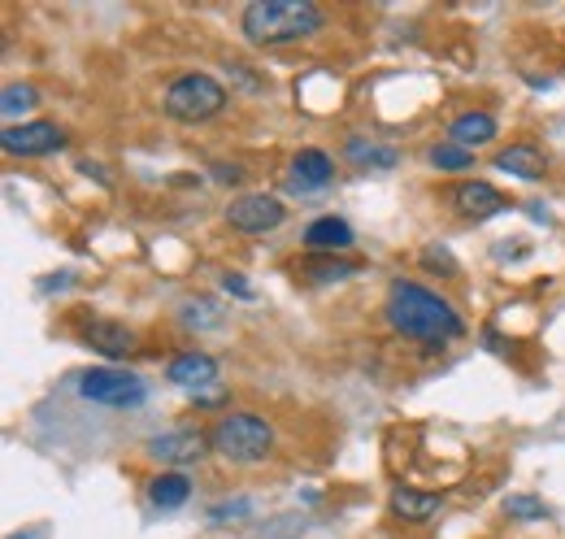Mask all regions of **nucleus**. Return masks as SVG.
<instances>
[{"label":"nucleus","mask_w":565,"mask_h":539,"mask_svg":"<svg viewBox=\"0 0 565 539\" xmlns=\"http://www.w3.org/2000/svg\"><path fill=\"white\" fill-rule=\"evenodd\" d=\"M387 509H392V518H401V522H409V527H423V522H430V518L444 509V492L392 487V496H387Z\"/></svg>","instance_id":"2eb2a0df"},{"label":"nucleus","mask_w":565,"mask_h":539,"mask_svg":"<svg viewBox=\"0 0 565 539\" xmlns=\"http://www.w3.org/2000/svg\"><path fill=\"white\" fill-rule=\"evenodd\" d=\"M492 166L500 170V175L522 179V183H540V179L548 175V157H544V148H535L531 139H518V144L500 148V152L492 157Z\"/></svg>","instance_id":"ddd939ff"},{"label":"nucleus","mask_w":565,"mask_h":539,"mask_svg":"<svg viewBox=\"0 0 565 539\" xmlns=\"http://www.w3.org/2000/svg\"><path fill=\"white\" fill-rule=\"evenodd\" d=\"M148 500H152L161 514L183 509V505L192 500V478H188L183 471H161L152 483H148Z\"/></svg>","instance_id":"6ab92c4d"},{"label":"nucleus","mask_w":565,"mask_h":539,"mask_svg":"<svg viewBox=\"0 0 565 539\" xmlns=\"http://www.w3.org/2000/svg\"><path fill=\"white\" fill-rule=\"evenodd\" d=\"M361 270H365V262H356V257H313V253H305L296 262V278H305V283H344V278H356Z\"/></svg>","instance_id":"dca6fc26"},{"label":"nucleus","mask_w":565,"mask_h":539,"mask_svg":"<svg viewBox=\"0 0 565 539\" xmlns=\"http://www.w3.org/2000/svg\"><path fill=\"white\" fill-rule=\"evenodd\" d=\"M226 388L222 383H210V388H201V392H192V404H201V409H222L226 404Z\"/></svg>","instance_id":"cd10ccee"},{"label":"nucleus","mask_w":565,"mask_h":539,"mask_svg":"<svg viewBox=\"0 0 565 539\" xmlns=\"http://www.w3.org/2000/svg\"><path fill=\"white\" fill-rule=\"evenodd\" d=\"M383 314H387V327H392L396 336L418 339V344H439V348H444V344L466 336L461 314H457L439 292H430V287L414 283V278H396V283L387 287Z\"/></svg>","instance_id":"f257e3e1"},{"label":"nucleus","mask_w":565,"mask_h":539,"mask_svg":"<svg viewBox=\"0 0 565 539\" xmlns=\"http://www.w3.org/2000/svg\"><path fill=\"white\" fill-rule=\"evenodd\" d=\"M335 179V161L322 152V148H300L291 161H287V175H282V188L291 197H313L322 188H331Z\"/></svg>","instance_id":"9d476101"},{"label":"nucleus","mask_w":565,"mask_h":539,"mask_svg":"<svg viewBox=\"0 0 565 539\" xmlns=\"http://www.w3.org/2000/svg\"><path fill=\"white\" fill-rule=\"evenodd\" d=\"M78 344L92 348L105 361H122V357H131L140 348L136 331L127 323H118V318H83L78 323Z\"/></svg>","instance_id":"1a4fd4ad"},{"label":"nucleus","mask_w":565,"mask_h":539,"mask_svg":"<svg viewBox=\"0 0 565 539\" xmlns=\"http://www.w3.org/2000/svg\"><path fill=\"white\" fill-rule=\"evenodd\" d=\"M253 509H257V505H253L248 496H235V500H217V505H210L205 518H210L213 527H231V522H248Z\"/></svg>","instance_id":"393cba45"},{"label":"nucleus","mask_w":565,"mask_h":539,"mask_svg":"<svg viewBox=\"0 0 565 539\" xmlns=\"http://www.w3.org/2000/svg\"><path fill=\"white\" fill-rule=\"evenodd\" d=\"M35 105H40V87H31V83H9L0 92V114L9 118V127H13L18 114H31Z\"/></svg>","instance_id":"4be33fe9"},{"label":"nucleus","mask_w":565,"mask_h":539,"mask_svg":"<svg viewBox=\"0 0 565 539\" xmlns=\"http://www.w3.org/2000/svg\"><path fill=\"white\" fill-rule=\"evenodd\" d=\"M327 27V13L313 0H253L239 13V31L253 49L305 44Z\"/></svg>","instance_id":"f03ea898"},{"label":"nucleus","mask_w":565,"mask_h":539,"mask_svg":"<svg viewBox=\"0 0 565 539\" xmlns=\"http://www.w3.org/2000/svg\"><path fill=\"white\" fill-rule=\"evenodd\" d=\"M0 148H4L9 157H53V152L66 148V131H62L57 123H44V118H35V123H13V127L0 131Z\"/></svg>","instance_id":"6e6552de"},{"label":"nucleus","mask_w":565,"mask_h":539,"mask_svg":"<svg viewBox=\"0 0 565 539\" xmlns=\"http://www.w3.org/2000/svg\"><path fill=\"white\" fill-rule=\"evenodd\" d=\"M222 292L235 296V300H248V305L257 300V287H248V278H244L239 270H226V274H222Z\"/></svg>","instance_id":"a878e982"},{"label":"nucleus","mask_w":565,"mask_h":539,"mask_svg":"<svg viewBox=\"0 0 565 539\" xmlns=\"http://www.w3.org/2000/svg\"><path fill=\"white\" fill-rule=\"evenodd\" d=\"M448 209L457 218H466V222H488L495 213H504L509 201H504V192L492 188L488 179H461L457 188H448Z\"/></svg>","instance_id":"9b49d317"},{"label":"nucleus","mask_w":565,"mask_h":539,"mask_svg":"<svg viewBox=\"0 0 565 539\" xmlns=\"http://www.w3.org/2000/svg\"><path fill=\"white\" fill-rule=\"evenodd\" d=\"M143 453L170 471H188L196 462H205L213 448H210V431H196V426H179V431H161L143 444Z\"/></svg>","instance_id":"423d86ee"},{"label":"nucleus","mask_w":565,"mask_h":539,"mask_svg":"<svg viewBox=\"0 0 565 539\" xmlns=\"http://www.w3.org/2000/svg\"><path fill=\"white\" fill-rule=\"evenodd\" d=\"M504 514H509L513 522H548V518H553V509H548L540 496H531V492L504 496Z\"/></svg>","instance_id":"5701e85b"},{"label":"nucleus","mask_w":565,"mask_h":539,"mask_svg":"<svg viewBox=\"0 0 565 539\" xmlns=\"http://www.w3.org/2000/svg\"><path fill=\"white\" fill-rule=\"evenodd\" d=\"M423 266L426 270H444V274H457V262H452L444 249H435V244H430V249L423 253Z\"/></svg>","instance_id":"c85d7f7f"},{"label":"nucleus","mask_w":565,"mask_h":539,"mask_svg":"<svg viewBox=\"0 0 565 539\" xmlns=\"http://www.w3.org/2000/svg\"><path fill=\"white\" fill-rule=\"evenodd\" d=\"M231 78H239V83H244V87H248V92H266V87H270V83H266V78H257V74H248V66H239V62H231Z\"/></svg>","instance_id":"c756f323"},{"label":"nucleus","mask_w":565,"mask_h":539,"mask_svg":"<svg viewBox=\"0 0 565 539\" xmlns=\"http://www.w3.org/2000/svg\"><path fill=\"white\" fill-rule=\"evenodd\" d=\"M231 105V92L213 78V74H201V70H188L179 74L166 92H161V114L179 127H201V123H213L217 114H226Z\"/></svg>","instance_id":"20e7f679"},{"label":"nucleus","mask_w":565,"mask_h":539,"mask_svg":"<svg viewBox=\"0 0 565 539\" xmlns=\"http://www.w3.org/2000/svg\"><path fill=\"white\" fill-rule=\"evenodd\" d=\"M300 244H305V253H313V257H349V249L356 244V231L344 218L322 213V218H313V222L305 226Z\"/></svg>","instance_id":"f8f14e48"},{"label":"nucleus","mask_w":565,"mask_h":539,"mask_svg":"<svg viewBox=\"0 0 565 539\" xmlns=\"http://www.w3.org/2000/svg\"><path fill=\"white\" fill-rule=\"evenodd\" d=\"M9 539H49V527H31V531H18V536Z\"/></svg>","instance_id":"2f4dec72"},{"label":"nucleus","mask_w":565,"mask_h":539,"mask_svg":"<svg viewBox=\"0 0 565 539\" xmlns=\"http://www.w3.org/2000/svg\"><path fill=\"white\" fill-rule=\"evenodd\" d=\"M210 175H213V183H222V188H235V183L248 179V170H244L239 161H213Z\"/></svg>","instance_id":"bb28decb"},{"label":"nucleus","mask_w":565,"mask_h":539,"mask_svg":"<svg viewBox=\"0 0 565 539\" xmlns=\"http://www.w3.org/2000/svg\"><path fill=\"white\" fill-rule=\"evenodd\" d=\"M179 323L188 331H213V327H222V305L213 296H192L179 305Z\"/></svg>","instance_id":"aec40b11"},{"label":"nucleus","mask_w":565,"mask_h":539,"mask_svg":"<svg viewBox=\"0 0 565 539\" xmlns=\"http://www.w3.org/2000/svg\"><path fill=\"white\" fill-rule=\"evenodd\" d=\"M282 222H287V204L270 192H244L226 204V226L239 235H266L279 231Z\"/></svg>","instance_id":"0eeeda50"},{"label":"nucleus","mask_w":565,"mask_h":539,"mask_svg":"<svg viewBox=\"0 0 565 539\" xmlns=\"http://www.w3.org/2000/svg\"><path fill=\"white\" fill-rule=\"evenodd\" d=\"M166 379H170L174 388H183V392H201V388L217 383V357L201 352V348H188V352L170 357Z\"/></svg>","instance_id":"4468645a"},{"label":"nucleus","mask_w":565,"mask_h":539,"mask_svg":"<svg viewBox=\"0 0 565 539\" xmlns=\"http://www.w3.org/2000/svg\"><path fill=\"white\" fill-rule=\"evenodd\" d=\"M78 397L105 409H140L148 401V383L136 370L122 366H96L87 374H78Z\"/></svg>","instance_id":"39448f33"},{"label":"nucleus","mask_w":565,"mask_h":539,"mask_svg":"<svg viewBox=\"0 0 565 539\" xmlns=\"http://www.w3.org/2000/svg\"><path fill=\"white\" fill-rule=\"evenodd\" d=\"M210 448L226 466H262L275 453V426L253 409H226L213 422Z\"/></svg>","instance_id":"7ed1b4c3"},{"label":"nucleus","mask_w":565,"mask_h":539,"mask_svg":"<svg viewBox=\"0 0 565 539\" xmlns=\"http://www.w3.org/2000/svg\"><path fill=\"white\" fill-rule=\"evenodd\" d=\"M344 161L356 166V170H396L401 152L379 144V139H365V135H349L344 139Z\"/></svg>","instance_id":"a211bd4d"},{"label":"nucleus","mask_w":565,"mask_h":539,"mask_svg":"<svg viewBox=\"0 0 565 539\" xmlns=\"http://www.w3.org/2000/svg\"><path fill=\"white\" fill-rule=\"evenodd\" d=\"M495 118L488 114V109H466V114H457L452 123H448V139L452 144H461V148H483V144H492L495 139Z\"/></svg>","instance_id":"f3484780"},{"label":"nucleus","mask_w":565,"mask_h":539,"mask_svg":"<svg viewBox=\"0 0 565 539\" xmlns=\"http://www.w3.org/2000/svg\"><path fill=\"white\" fill-rule=\"evenodd\" d=\"M78 170H83V175H92L100 188H114V179L105 175V166H100V161H78Z\"/></svg>","instance_id":"7c9ffc66"},{"label":"nucleus","mask_w":565,"mask_h":539,"mask_svg":"<svg viewBox=\"0 0 565 539\" xmlns=\"http://www.w3.org/2000/svg\"><path fill=\"white\" fill-rule=\"evenodd\" d=\"M426 161H430L439 175H466V170L475 166V152L461 148V144H452V139H439V144L426 152Z\"/></svg>","instance_id":"412c9836"},{"label":"nucleus","mask_w":565,"mask_h":539,"mask_svg":"<svg viewBox=\"0 0 565 539\" xmlns=\"http://www.w3.org/2000/svg\"><path fill=\"white\" fill-rule=\"evenodd\" d=\"M309 531V518L305 514H279V518H270V522H262L253 539H305Z\"/></svg>","instance_id":"b1692460"}]
</instances>
